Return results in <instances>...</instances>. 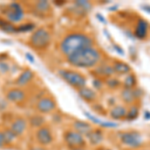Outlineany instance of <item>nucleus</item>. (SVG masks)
<instances>
[{
  "instance_id": "f257e3e1",
  "label": "nucleus",
  "mask_w": 150,
  "mask_h": 150,
  "mask_svg": "<svg viewBox=\"0 0 150 150\" xmlns=\"http://www.w3.org/2000/svg\"><path fill=\"white\" fill-rule=\"evenodd\" d=\"M101 54L97 49L93 47H88L67 56V61L75 67L90 68L98 63Z\"/></svg>"
},
{
  "instance_id": "f03ea898",
  "label": "nucleus",
  "mask_w": 150,
  "mask_h": 150,
  "mask_svg": "<svg viewBox=\"0 0 150 150\" xmlns=\"http://www.w3.org/2000/svg\"><path fill=\"white\" fill-rule=\"evenodd\" d=\"M88 47H92V39L82 33H72L67 35L60 43V50L66 56Z\"/></svg>"
},
{
  "instance_id": "7ed1b4c3",
  "label": "nucleus",
  "mask_w": 150,
  "mask_h": 150,
  "mask_svg": "<svg viewBox=\"0 0 150 150\" xmlns=\"http://www.w3.org/2000/svg\"><path fill=\"white\" fill-rule=\"evenodd\" d=\"M49 42H50V33L44 28L37 29L30 37V44L35 49L46 48L49 45Z\"/></svg>"
},
{
  "instance_id": "20e7f679",
  "label": "nucleus",
  "mask_w": 150,
  "mask_h": 150,
  "mask_svg": "<svg viewBox=\"0 0 150 150\" xmlns=\"http://www.w3.org/2000/svg\"><path fill=\"white\" fill-rule=\"evenodd\" d=\"M64 141L71 149L83 148L85 146V139L82 134L75 130H68L64 133Z\"/></svg>"
},
{
  "instance_id": "39448f33",
  "label": "nucleus",
  "mask_w": 150,
  "mask_h": 150,
  "mask_svg": "<svg viewBox=\"0 0 150 150\" xmlns=\"http://www.w3.org/2000/svg\"><path fill=\"white\" fill-rule=\"evenodd\" d=\"M59 74L62 76L66 82H68L70 85L77 87V88H82L85 86L86 80L81 74L77 73L75 71H69V70H60Z\"/></svg>"
},
{
  "instance_id": "423d86ee",
  "label": "nucleus",
  "mask_w": 150,
  "mask_h": 150,
  "mask_svg": "<svg viewBox=\"0 0 150 150\" xmlns=\"http://www.w3.org/2000/svg\"><path fill=\"white\" fill-rule=\"evenodd\" d=\"M119 138L123 144L131 148L139 147L142 143V136L136 131L122 132L119 134Z\"/></svg>"
},
{
  "instance_id": "0eeeda50",
  "label": "nucleus",
  "mask_w": 150,
  "mask_h": 150,
  "mask_svg": "<svg viewBox=\"0 0 150 150\" xmlns=\"http://www.w3.org/2000/svg\"><path fill=\"white\" fill-rule=\"evenodd\" d=\"M6 17L11 22H20L23 19V8L19 3L10 4L8 11L6 12Z\"/></svg>"
},
{
  "instance_id": "6e6552de",
  "label": "nucleus",
  "mask_w": 150,
  "mask_h": 150,
  "mask_svg": "<svg viewBox=\"0 0 150 150\" xmlns=\"http://www.w3.org/2000/svg\"><path fill=\"white\" fill-rule=\"evenodd\" d=\"M36 140L42 146L51 144L53 142V135L50 128L47 126H42L38 128V130L36 131Z\"/></svg>"
},
{
  "instance_id": "1a4fd4ad",
  "label": "nucleus",
  "mask_w": 150,
  "mask_h": 150,
  "mask_svg": "<svg viewBox=\"0 0 150 150\" xmlns=\"http://www.w3.org/2000/svg\"><path fill=\"white\" fill-rule=\"evenodd\" d=\"M56 103L52 98H42L37 102L36 108L41 113H49L55 109Z\"/></svg>"
},
{
  "instance_id": "9d476101",
  "label": "nucleus",
  "mask_w": 150,
  "mask_h": 150,
  "mask_svg": "<svg viewBox=\"0 0 150 150\" xmlns=\"http://www.w3.org/2000/svg\"><path fill=\"white\" fill-rule=\"evenodd\" d=\"M26 128H27V122H26V120L24 118H17L11 124L10 129L18 136V135H21L25 132Z\"/></svg>"
},
{
  "instance_id": "9b49d317",
  "label": "nucleus",
  "mask_w": 150,
  "mask_h": 150,
  "mask_svg": "<svg viewBox=\"0 0 150 150\" xmlns=\"http://www.w3.org/2000/svg\"><path fill=\"white\" fill-rule=\"evenodd\" d=\"M140 91L139 89H132V88H125L122 91V100L125 103H132L138 98Z\"/></svg>"
},
{
  "instance_id": "f8f14e48",
  "label": "nucleus",
  "mask_w": 150,
  "mask_h": 150,
  "mask_svg": "<svg viewBox=\"0 0 150 150\" xmlns=\"http://www.w3.org/2000/svg\"><path fill=\"white\" fill-rule=\"evenodd\" d=\"M148 33V23L144 19H139L135 28V36L139 39H143L147 36Z\"/></svg>"
},
{
  "instance_id": "ddd939ff",
  "label": "nucleus",
  "mask_w": 150,
  "mask_h": 150,
  "mask_svg": "<svg viewBox=\"0 0 150 150\" xmlns=\"http://www.w3.org/2000/svg\"><path fill=\"white\" fill-rule=\"evenodd\" d=\"M6 98L9 101H12V102L19 103L22 102L25 99V93H24V91L20 90V89H11L10 91L7 92Z\"/></svg>"
},
{
  "instance_id": "4468645a",
  "label": "nucleus",
  "mask_w": 150,
  "mask_h": 150,
  "mask_svg": "<svg viewBox=\"0 0 150 150\" xmlns=\"http://www.w3.org/2000/svg\"><path fill=\"white\" fill-rule=\"evenodd\" d=\"M86 135H87V138H88L89 142L92 145H97L100 143V142H102L104 139L103 133L101 130H91V131Z\"/></svg>"
},
{
  "instance_id": "2eb2a0df",
  "label": "nucleus",
  "mask_w": 150,
  "mask_h": 150,
  "mask_svg": "<svg viewBox=\"0 0 150 150\" xmlns=\"http://www.w3.org/2000/svg\"><path fill=\"white\" fill-rule=\"evenodd\" d=\"M73 128L75 129V131L80 133V134H88L89 132L92 130L91 128V125L87 122H84V121H75L73 123Z\"/></svg>"
},
{
  "instance_id": "dca6fc26",
  "label": "nucleus",
  "mask_w": 150,
  "mask_h": 150,
  "mask_svg": "<svg viewBox=\"0 0 150 150\" xmlns=\"http://www.w3.org/2000/svg\"><path fill=\"white\" fill-rule=\"evenodd\" d=\"M79 95H80L84 100L89 101V102L94 101L96 99V97H97L95 91L91 88H87V87H82V88L79 89Z\"/></svg>"
},
{
  "instance_id": "f3484780",
  "label": "nucleus",
  "mask_w": 150,
  "mask_h": 150,
  "mask_svg": "<svg viewBox=\"0 0 150 150\" xmlns=\"http://www.w3.org/2000/svg\"><path fill=\"white\" fill-rule=\"evenodd\" d=\"M33 76H34L33 71H31L30 69H26L25 71H23L22 73H21L20 76L18 77L16 83H17L18 85H20V86L26 85V84L29 83V82L31 81V79L33 78Z\"/></svg>"
},
{
  "instance_id": "a211bd4d",
  "label": "nucleus",
  "mask_w": 150,
  "mask_h": 150,
  "mask_svg": "<svg viewBox=\"0 0 150 150\" xmlns=\"http://www.w3.org/2000/svg\"><path fill=\"white\" fill-rule=\"evenodd\" d=\"M85 116L87 118H89L91 121H93L94 123H96V124L100 125V126H102V127H117V125H118L117 123L112 122V121H106V120L103 121V120H101V119H99V118L95 117V116L91 115L90 113H88V112H85Z\"/></svg>"
},
{
  "instance_id": "6ab92c4d",
  "label": "nucleus",
  "mask_w": 150,
  "mask_h": 150,
  "mask_svg": "<svg viewBox=\"0 0 150 150\" xmlns=\"http://www.w3.org/2000/svg\"><path fill=\"white\" fill-rule=\"evenodd\" d=\"M127 115V111L124 106H115L110 111V116L113 119H122Z\"/></svg>"
},
{
  "instance_id": "aec40b11",
  "label": "nucleus",
  "mask_w": 150,
  "mask_h": 150,
  "mask_svg": "<svg viewBox=\"0 0 150 150\" xmlns=\"http://www.w3.org/2000/svg\"><path fill=\"white\" fill-rule=\"evenodd\" d=\"M113 69H114L115 72H117V73H119V74L129 73L130 70H131L129 65L121 61H115L114 65H113Z\"/></svg>"
},
{
  "instance_id": "412c9836",
  "label": "nucleus",
  "mask_w": 150,
  "mask_h": 150,
  "mask_svg": "<svg viewBox=\"0 0 150 150\" xmlns=\"http://www.w3.org/2000/svg\"><path fill=\"white\" fill-rule=\"evenodd\" d=\"M0 28L3 31L8 33H15L17 32V28H15L11 23H8L7 21L3 20V19H0Z\"/></svg>"
},
{
  "instance_id": "4be33fe9",
  "label": "nucleus",
  "mask_w": 150,
  "mask_h": 150,
  "mask_svg": "<svg viewBox=\"0 0 150 150\" xmlns=\"http://www.w3.org/2000/svg\"><path fill=\"white\" fill-rule=\"evenodd\" d=\"M4 134V138H5L6 144H11L17 139V135L15 134L11 129H6L4 131H2Z\"/></svg>"
},
{
  "instance_id": "5701e85b",
  "label": "nucleus",
  "mask_w": 150,
  "mask_h": 150,
  "mask_svg": "<svg viewBox=\"0 0 150 150\" xmlns=\"http://www.w3.org/2000/svg\"><path fill=\"white\" fill-rule=\"evenodd\" d=\"M35 8L40 13H46L50 9V3L48 1H38L35 4Z\"/></svg>"
},
{
  "instance_id": "b1692460",
  "label": "nucleus",
  "mask_w": 150,
  "mask_h": 150,
  "mask_svg": "<svg viewBox=\"0 0 150 150\" xmlns=\"http://www.w3.org/2000/svg\"><path fill=\"white\" fill-rule=\"evenodd\" d=\"M98 72L99 74L101 75H105V76H110V75L114 74V69H113V67L109 66V65H103V66H101L100 68L98 69Z\"/></svg>"
},
{
  "instance_id": "393cba45",
  "label": "nucleus",
  "mask_w": 150,
  "mask_h": 150,
  "mask_svg": "<svg viewBox=\"0 0 150 150\" xmlns=\"http://www.w3.org/2000/svg\"><path fill=\"white\" fill-rule=\"evenodd\" d=\"M30 123L32 126L34 127H42L43 123H44V118L41 117L39 115H36V116H33V117L30 118Z\"/></svg>"
},
{
  "instance_id": "a878e982",
  "label": "nucleus",
  "mask_w": 150,
  "mask_h": 150,
  "mask_svg": "<svg viewBox=\"0 0 150 150\" xmlns=\"http://www.w3.org/2000/svg\"><path fill=\"white\" fill-rule=\"evenodd\" d=\"M126 88H132L136 85V77L133 74H128V76L125 78V82H124Z\"/></svg>"
},
{
  "instance_id": "bb28decb",
  "label": "nucleus",
  "mask_w": 150,
  "mask_h": 150,
  "mask_svg": "<svg viewBox=\"0 0 150 150\" xmlns=\"http://www.w3.org/2000/svg\"><path fill=\"white\" fill-rule=\"evenodd\" d=\"M138 112H139L138 107H136V106H132V107L130 108V110L128 111L126 116H127L128 119H130V120L135 119V118H137V116H138Z\"/></svg>"
},
{
  "instance_id": "cd10ccee",
  "label": "nucleus",
  "mask_w": 150,
  "mask_h": 150,
  "mask_svg": "<svg viewBox=\"0 0 150 150\" xmlns=\"http://www.w3.org/2000/svg\"><path fill=\"white\" fill-rule=\"evenodd\" d=\"M76 5L80 9H82V10L85 11H89L91 9V7H92L88 1H76Z\"/></svg>"
},
{
  "instance_id": "c85d7f7f",
  "label": "nucleus",
  "mask_w": 150,
  "mask_h": 150,
  "mask_svg": "<svg viewBox=\"0 0 150 150\" xmlns=\"http://www.w3.org/2000/svg\"><path fill=\"white\" fill-rule=\"evenodd\" d=\"M33 28H34V24H25L24 26H20L17 28V32L18 31H29L32 30Z\"/></svg>"
},
{
  "instance_id": "c756f323",
  "label": "nucleus",
  "mask_w": 150,
  "mask_h": 150,
  "mask_svg": "<svg viewBox=\"0 0 150 150\" xmlns=\"http://www.w3.org/2000/svg\"><path fill=\"white\" fill-rule=\"evenodd\" d=\"M106 83H107L108 86L112 87V88H114V87L119 85V81H118L117 79H109V80L106 81Z\"/></svg>"
},
{
  "instance_id": "7c9ffc66",
  "label": "nucleus",
  "mask_w": 150,
  "mask_h": 150,
  "mask_svg": "<svg viewBox=\"0 0 150 150\" xmlns=\"http://www.w3.org/2000/svg\"><path fill=\"white\" fill-rule=\"evenodd\" d=\"M5 144H6V141H5V138H4L3 132H0V148L3 147Z\"/></svg>"
},
{
  "instance_id": "2f4dec72",
  "label": "nucleus",
  "mask_w": 150,
  "mask_h": 150,
  "mask_svg": "<svg viewBox=\"0 0 150 150\" xmlns=\"http://www.w3.org/2000/svg\"><path fill=\"white\" fill-rule=\"evenodd\" d=\"M25 56H26V59H27L30 63H34V58H33V56L30 53H25Z\"/></svg>"
},
{
  "instance_id": "473e14b6",
  "label": "nucleus",
  "mask_w": 150,
  "mask_h": 150,
  "mask_svg": "<svg viewBox=\"0 0 150 150\" xmlns=\"http://www.w3.org/2000/svg\"><path fill=\"white\" fill-rule=\"evenodd\" d=\"M0 69L2 72H6L8 70V65L5 63H0Z\"/></svg>"
},
{
  "instance_id": "72a5a7b5",
  "label": "nucleus",
  "mask_w": 150,
  "mask_h": 150,
  "mask_svg": "<svg viewBox=\"0 0 150 150\" xmlns=\"http://www.w3.org/2000/svg\"><path fill=\"white\" fill-rule=\"evenodd\" d=\"M29 150H48L45 148L44 146H35V147H32V148H30Z\"/></svg>"
},
{
  "instance_id": "f704fd0d",
  "label": "nucleus",
  "mask_w": 150,
  "mask_h": 150,
  "mask_svg": "<svg viewBox=\"0 0 150 150\" xmlns=\"http://www.w3.org/2000/svg\"><path fill=\"white\" fill-rule=\"evenodd\" d=\"M6 106H7V104L4 102L3 100H0V110H2V109H4V108H6Z\"/></svg>"
},
{
  "instance_id": "c9c22d12",
  "label": "nucleus",
  "mask_w": 150,
  "mask_h": 150,
  "mask_svg": "<svg viewBox=\"0 0 150 150\" xmlns=\"http://www.w3.org/2000/svg\"><path fill=\"white\" fill-rule=\"evenodd\" d=\"M142 7H143V9L145 11H147V12H149V13H150V5H143Z\"/></svg>"
},
{
  "instance_id": "e433bc0d",
  "label": "nucleus",
  "mask_w": 150,
  "mask_h": 150,
  "mask_svg": "<svg viewBox=\"0 0 150 150\" xmlns=\"http://www.w3.org/2000/svg\"><path fill=\"white\" fill-rule=\"evenodd\" d=\"M114 47L116 48V50H117V51L118 52H119V53H121V54H123V51H122V50H121V47H118V46H116V45H114Z\"/></svg>"
},
{
  "instance_id": "4c0bfd02",
  "label": "nucleus",
  "mask_w": 150,
  "mask_h": 150,
  "mask_svg": "<svg viewBox=\"0 0 150 150\" xmlns=\"http://www.w3.org/2000/svg\"><path fill=\"white\" fill-rule=\"evenodd\" d=\"M71 150H85V149H83V148H76V149H71Z\"/></svg>"
}]
</instances>
